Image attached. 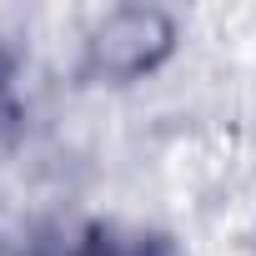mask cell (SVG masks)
I'll return each instance as SVG.
<instances>
[{
    "label": "cell",
    "mask_w": 256,
    "mask_h": 256,
    "mask_svg": "<svg viewBox=\"0 0 256 256\" xmlns=\"http://www.w3.org/2000/svg\"><path fill=\"white\" fill-rule=\"evenodd\" d=\"M171 46V26L156 10H120L96 30V60L106 70H146Z\"/></svg>",
    "instance_id": "cell-1"
}]
</instances>
